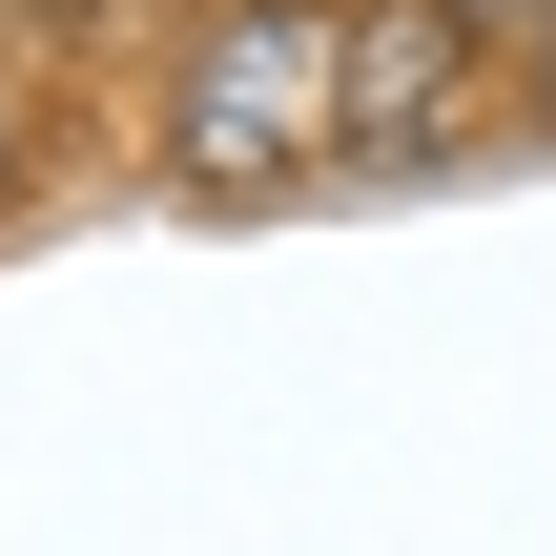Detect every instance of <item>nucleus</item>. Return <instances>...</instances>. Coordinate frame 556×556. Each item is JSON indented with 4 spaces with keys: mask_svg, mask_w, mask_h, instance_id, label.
<instances>
[{
    "mask_svg": "<svg viewBox=\"0 0 556 556\" xmlns=\"http://www.w3.org/2000/svg\"><path fill=\"white\" fill-rule=\"evenodd\" d=\"M144 165L186 206H289L351 165V0H206L144 83Z\"/></svg>",
    "mask_w": 556,
    "mask_h": 556,
    "instance_id": "nucleus-1",
    "label": "nucleus"
},
{
    "mask_svg": "<svg viewBox=\"0 0 556 556\" xmlns=\"http://www.w3.org/2000/svg\"><path fill=\"white\" fill-rule=\"evenodd\" d=\"M454 21H475L495 62H536V41H556V0H454Z\"/></svg>",
    "mask_w": 556,
    "mask_h": 556,
    "instance_id": "nucleus-3",
    "label": "nucleus"
},
{
    "mask_svg": "<svg viewBox=\"0 0 556 556\" xmlns=\"http://www.w3.org/2000/svg\"><path fill=\"white\" fill-rule=\"evenodd\" d=\"M516 144H556V41H536V62H516Z\"/></svg>",
    "mask_w": 556,
    "mask_h": 556,
    "instance_id": "nucleus-4",
    "label": "nucleus"
},
{
    "mask_svg": "<svg viewBox=\"0 0 556 556\" xmlns=\"http://www.w3.org/2000/svg\"><path fill=\"white\" fill-rule=\"evenodd\" d=\"M475 144H516V62H495L454 0H351V165L433 186V165H475Z\"/></svg>",
    "mask_w": 556,
    "mask_h": 556,
    "instance_id": "nucleus-2",
    "label": "nucleus"
},
{
    "mask_svg": "<svg viewBox=\"0 0 556 556\" xmlns=\"http://www.w3.org/2000/svg\"><path fill=\"white\" fill-rule=\"evenodd\" d=\"M62 21H103V0H0V41H62Z\"/></svg>",
    "mask_w": 556,
    "mask_h": 556,
    "instance_id": "nucleus-5",
    "label": "nucleus"
}]
</instances>
